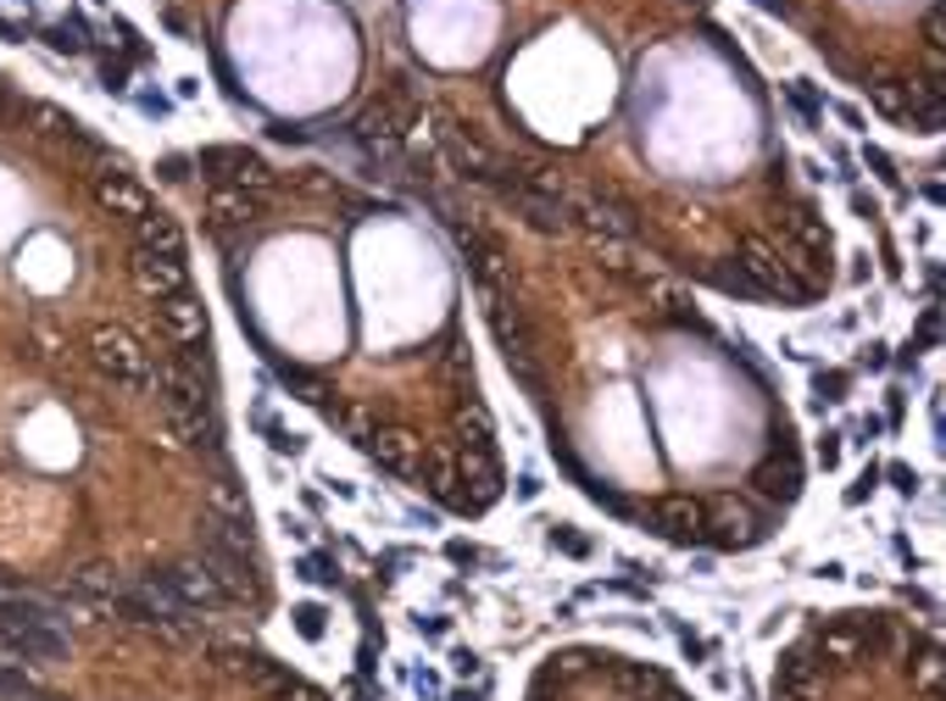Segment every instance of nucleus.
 Wrapping results in <instances>:
<instances>
[{
    "label": "nucleus",
    "mask_w": 946,
    "mask_h": 701,
    "mask_svg": "<svg viewBox=\"0 0 946 701\" xmlns=\"http://www.w3.org/2000/svg\"><path fill=\"white\" fill-rule=\"evenodd\" d=\"M774 701H941V635L908 612H819L774 663Z\"/></svg>",
    "instance_id": "nucleus-1"
},
{
    "label": "nucleus",
    "mask_w": 946,
    "mask_h": 701,
    "mask_svg": "<svg viewBox=\"0 0 946 701\" xmlns=\"http://www.w3.org/2000/svg\"><path fill=\"white\" fill-rule=\"evenodd\" d=\"M524 701H697V696L663 663L613 646H563L535 663Z\"/></svg>",
    "instance_id": "nucleus-2"
},
{
    "label": "nucleus",
    "mask_w": 946,
    "mask_h": 701,
    "mask_svg": "<svg viewBox=\"0 0 946 701\" xmlns=\"http://www.w3.org/2000/svg\"><path fill=\"white\" fill-rule=\"evenodd\" d=\"M84 357H90V368L118 390H134V396L156 390V363L162 357H151L145 340L134 329H123V323H96L90 334H84Z\"/></svg>",
    "instance_id": "nucleus-3"
},
{
    "label": "nucleus",
    "mask_w": 946,
    "mask_h": 701,
    "mask_svg": "<svg viewBox=\"0 0 946 701\" xmlns=\"http://www.w3.org/2000/svg\"><path fill=\"white\" fill-rule=\"evenodd\" d=\"M196 167L207 173V185H240V190H274L279 185V173L245 145H207L196 156Z\"/></svg>",
    "instance_id": "nucleus-4"
},
{
    "label": "nucleus",
    "mask_w": 946,
    "mask_h": 701,
    "mask_svg": "<svg viewBox=\"0 0 946 701\" xmlns=\"http://www.w3.org/2000/svg\"><path fill=\"white\" fill-rule=\"evenodd\" d=\"M129 279L145 301H167V296H185L190 290V268H185V256H156L145 245L129 251Z\"/></svg>",
    "instance_id": "nucleus-5"
},
{
    "label": "nucleus",
    "mask_w": 946,
    "mask_h": 701,
    "mask_svg": "<svg viewBox=\"0 0 946 701\" xmlns=\"http://www.w3.org/2000/svg\"><path fill=\"white\" fill-rule=\"evenodd\" d=\"M407 123H412V107H407L401 96H379V101H368V107H363V118H357L352 129H357V140H363L374 156H396V151H401Z\"/></svg>",
    "instance_id": "nucleus-6"
},
{
    "label": "nucleus",
    "mask_w": 946,
    "mask_h": 701,
    "mask_svg": "<svg viewBox=\"0 0 946 701\" xmlns=\"http://www.w3.org/2000/svg\"><path fill=\"white\" fill-rule=\"evenodd\" d=\"M90 190H96V207H101V212H112V218H123V223H134V218H145V212H151L145 185L134 179V173H129L118 156L96 173V185H90Z\"/></svg>",
    "instance_id": "nucleus-7"
},
{
    "label": "nucleus",
    "mask_w": 946,
    "mask_h": 701,
    "mask_svg": "<svg viewBox=\"0 0 946 701\" xmlns=\"http://www.w3.org/2000/svg\"><path fill=\"white\" fill-rule=\"evenodd\" d=\"M134 245H145L156 256H185V229L174 223V212L151 207L145 218H134Z\"/></svg>",
    "instance_id": "nucleus-8"
},
{
    "label": "nucleus",
    "mask_w": 946,
    "mask_h": 701,
    "mask_svg": "<svg viewBox=\"0 0 946 701\" xmlns=\"http://www.w3.org/2000/svg\"><path fill=\"white\" fill-rule=\"evenodd\" d=\"M29 123H34L40 134H56V140H84V123H78L73 112L51 107V101H34V107H29Z\"/></svg>",
    "instance_id": "nucleus-9"
},
{
    "label": "nucleus",
    "mask_w": 946,
    "mask_h": 701,
    "mask_svg": "<svg viewBox=\"0 0 946 701\" xmlns=\"http://www.w3.org/2000/svg\"><path fill=\"white\" fill-rule=\"evenodd\" d=\"M869 96H875V107H880L886 118H897V123H913V112H908V84H897V78H880V84H869Z\"/></svg>",
    "instance_id": "nucleus-10"
},
{
    "label": "nucleus",
    "mask_w": 946,
    "mask_h": 701,
    "mask_svg": "<svg viewBox=\"0 0 946 701\" xmlns=\"http://www.w3.org/2000/svg\"><path fill=\"white\" fill-rule=\"evenodd\" d=\"M29 340H34L40 357H62V350H67V334L56 329L51 312H34V318H29Z\"/></svg>",
    "instance_id": "nucleus-11"
},
{
    "label": "nucleus",
    "mask_w": 946,
    "mask_h": 701,
    "mask_svg": "<svg viewBox=\"0 0 946 701\" xmlns=\"http://www.w3.org/2000/svg\"><path fill=\"white\" fill-rule=\"evenodd\" d=\"M45 45H51V51H62V56H78V51H84V40H78V29H73V23L45 29Z\"/></svg>",
    "instance_id": "nucleus-12"
},
{
    "label": "nucleus",
    "mask_w": 946,
    "mask_h": 701,
    "mask_svg": "<svg viewBox=\"0 0 946 701\" xmlns=\"http://www.w3.org/2000/svg\"><path fill=\"white\" fill-rule=\"evenodd\" d=\"M263 429H268V441H274V452H290V457L301 452V434H290L285 423H268V418H263Z\"/></svg>",
    "instance_id": "nucleus-13"
},
{
    "label": "nucleus",
    "mask_w": 946,
    "mask_h": 701,
    "mask_svg": "<svg viewBox=\"0 0 946 701\" xmlns=\"http://www.w3.org/2000/svg\"><path fill=\"white\" fill-rule=\"evenodd\" d=\"M296 630H301L307 641H318V635H323V607H296Z\"/></svg>",
    "instance_id": "nucleus-14"
},
{
    "label": "nucleus",
    "mask_w": 946,
    "mask_h": 701,
    "mask_svg": "<svg viewBox=\"0 0 946 701\" xmlns=\"http://www.w3.org/2000/svg\"><path fill=\"white\" fill-rule=\"evenodd\" d=\"M162 179H167V185H185V179H190V156H167V162H162Z\"/></svg>",
    "instance_id": "nucleus-15"
},
{
    "label": "nucleus",
    "mask_w": 946,
    "mask_h": 701,
    "mask_svg": "<svg viewBox=\"0 0 946 701\" xmlns=\"http://www.w3.org/2000/svg\"><path fill=\"white\" fill-rule=\"evenodd\" d=\"M846 390V374H819V401H841Z\"/></svg>",
    "instance_id": "nucleus-16"
},
{
    "label": "nucleus",
    "mask_w": 946,
    "mask_h": 701,
    "mask_svg": "<svg viewBox=\"0 0 946 701\" xmlns=\"http://www.w3.org/2000/svg\"><path fill=\"white\" fill-rule=\"evenodd\" d=\"M875 485H880V468H864V479H857V485L846 490V501H864V496H869Z\"/></svg>",
    "instance_id": "nucleus-17"
},
{
    "label": "nucleus",
    "mask_w": 946,
    "mask_h": 701,
    "mask_svg": "<svg viewBox=\"0 0 946 701\" xmlns=\"http://www.w3.org/2000/svg\"><path fill=\"white\" fill-rule=\"evenodd\" d=\"M891 479H897V490H902V496H913V490H919V474H908V468H891Z\"/></svg>",
    "instance_id": "nucleus-18"
},
{
    "label": "nucleus",
    "mask_w": 946,
    "mask_h": 701,
    "mask_svg": "<svg viewBox=\"0 0 946 701\" xmlns=\"http://www.w3.org/2000/svg\"><path fill=\"white\" fill-rule=\"evenodd\" d=\"M819 457H824V468H835V463H841V446H835V434H824V446H819Z\"/></svg>",
    "instance_id": "nucleus-19"
},
{
    "label": "nucleus",
    "mask_w": 946,
    "mask_h": 701,
    "mask_svg": "<svg viewBox=\"0 0 946 701\" xmlns=\"http://www.w3.org/2000/svg\"><path fill=\"white\" fill-rule=\"evenodd\" d=\"M0 123H7V107H0Z\"/></svg>",
    "instance_id": "nucleus-20"
}]
</instances>
